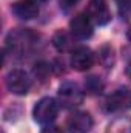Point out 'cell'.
I'll list each match as a JSON object with an SVG mask.
<instances>
[{"label": "cell", "mask_w": 131, "mask_h": 133, "mask_svg": "<svg viewBox=\"0 0 131 133\" xmlns=\"http://www.w3.org/2000/svg\"><path fill=\"white\" fill-rule=\"evenodd\" d=\"M59 113V104L53 98H42L33 110L34 121L42 125H51V122L57 118Z\"/></svg>", "instance_id": "6da1fadb"}, {"label": "cell", "mask_w": 131, "mask_h": 133, "mask_svg": "<svg viewBox=\"0 0 131 133\" xmlns=\"http://www.w3.org/2000/svg\"><path fill=\"white\" fill-rule=\"evenodd\" d=\"M34 42H35V34H33L28 30L14 31L6 39V45H8V50L11 51V54L12 53L14 54H23V53L30 51Z\"/></svg>", "instance_id": "7a4b0ae2"}, {"label": "cell", "mask_w": 131, "mask_h": 133, "mask_svg": "<svg viewBox=\"0 0 131 133\" xmlns=\"http://www.w3.org/2000/svg\"><path fill=\"white\" fill-rule=\"evenodd\" d=\"M33 85V81H31V76L25 71V70H20V68H14L8 73L6 76V87L11 93L14 95H26L30 91Z\"/></svg>", "instance_id": "3957f363"}, {"label": "cell", "mask_w": 131, "mask_h": 133, "mask_svg": "<svg viewBox=\"0 0 131 133\" xmlns=\"http://www.w3.org/2000/svg\"><path fill=\"white\" fill-rule=\"evenodd\" d=\"M105 108L110 113H119L131 108V90L127 87L116 88L105 99Z\"/></svg>", "instance_id": "277c9868"}, {"label": "cell", "mask_w": 131, "mask_h": 133, "mask_svg": "<svg viewBox=\"0 0 131 133\" xmlns=\"http://www.w3.org/2000/svg\"><path fill=\"white\" fill-rule=\"evenodd\" d=\"M59 102L65 108H76L83 102V91L74 82H63L59 87Z\"/></svg>", "instance_id": "5b68a950"}, {"label": "cell", "mask_w": 131, "mask_h": 133, "mask_svg": "<svg viewBox=\"0 0 131 133\" xmlns=\"http://www.w3.org/2000/svg\"><path fill=\"white\" fill-rule=\"evenodd\" d=\"M86 14L96 25H106L111 20V12L108 8L106 0H90Z\"/></svg>", "instance_id": "8992f818"}, {"label": "cell", "mask_w": 131, "mask_h": 133, "mask_svg": "<svg viewBox=\"0 0 131 133\" xmlns=\"http://www.w3.org/2000/svg\"><path fill=\"white\" fill-rule=\"evenodd\" d=\"M93 127V118L86 111H74L66 121V133H88Z\"/></svg>", "instance_id": "52a82bcc"}, {"label": "cell", "mask_w": 131, "mask_h": 133, "mask_svg": "<svg viewBox=\"0 0 131 133\" xmlns=\"http://www.w3.org/2000/svg\"><path fill=\"white\" fill-rule=\"evenodd\" d=\"M94 65V53L88 46H77L71 53V66L77 71H86Z\"/></svg>", "instance_id": "ba28073f"}, {"label": "cell", "mask_w": 131, "mask_h": 133, "mask_svg": "<svg viewBox=\"0 0 131 133\" xmlns=\"http://www.w3.org/2000/svg\"><path fill=\"white\" fill-rule=\"evenodd\" d=\"M69 28L71 34L77 39H88L93 34V22L88 17L86 12L77 14L71 22H69Z\"/></svg>", "instance_id": "9c48e42d"}, {"label": "cell", "mask_w": 131, "mask_h": 133, "mask_svg": "<svg viewBox=\"0 0 131 133\" xmlns=\"http://www.w3.org/2000/svg\"><path fill=\"white\" fill-rule=\"evenodd\" d=\"M12 12L22 20H31L39 14V5L35 0H19L12 5Z\"/></svg>", "instance_id": "30bf717a"}, {"label": "cell", "mask_w": 131, "mask_h": 133, "mask_svg": "<svg viewBox=\"0 0 131 133\" xmlns=\"http://www.w3.org/2000/svg\"><path fill=\"white\" fill-rule=\"evenodd\" d=\"M105 133H131V118L119 116L106 129Z\"/></svg>", "instance_id": "8fae6325"}, {"label": "cell", "mask_w": 131, "mask_h": 133, "mask_svg": "<svg viewBox=\"0 0 131 133\" xmlns=\"http://www.w3.org/2000/svg\"><path fill=\"white\" fill-rule=\"evenodd\" d=\"M53 43H54V46H56L59 51H66V50H69V48L72 46V39H71L66 33L59 31V33H56V36H54Z\"/></svg>", "instance_id": "7c38bea8"}, {"label": "cell", "mask_w": 131, "mask_h": 133, "mask_svg": "<svg viewBox=\"0 0 131 133\" xmlns=\"http://www.w3.org/2000/svg\"><path fill=\"white\" fill-rule=\"evenodd\" d=\"M99 57H100L102 64L106 66V68H111V65L114 64V51H113V48L108 46V45H105V46L100 50Z\"/></svg>", "instance_id": "4fadbf2b"}, {"label": "cell", "mask_w": 131, "mask_h": 133, "mask_svg": "<svg viewBox=\"0 0 131 133\" xmlns=\"http://www.w3.org/2000/svg\"><path fill=\"white\" fill-rule=\"evenodd\" d=\"M102 82L99 81L96 76H91V77H88V81L85 82V88H86V91H90V93H97L102 90Z\"/></svg>", "instance_id": "5bb4252c"}, {"label": "cell", "mask_w": 131, "mask_h": 133, "mask_svg": "<svg viewBox=\"0 0 131 133\" xmlns=\"http://www.w3.org/2000/svg\"><path fill=\"white\" fill-rule=\"evenodd\" d=\"M117 2V8L122 17L130 19L131 17V0H116Z\"/></svg>", "instance_id": "9a60e30c"}, {"label": "cell", "mask_w": 131, "mask_h": 133, "mask_svg": "<svg viewBox=\"0 0 131 133\" xmlns=\"http://www.w3.org/2000/svg\"><path fill=\"white\" fill-rule=\"evenodd\" d=\"M80 0H60V6L63 11H69L71 8H74Z\"/></svg>", "instance_id": "2e32d148"}, {"label": "cell", "mask_w": 131, "mask_h": 133, "mask_svg": "<svg viewBox=\"0 0 131 133\" xmlns=\"http://www.w3.org/2000/svg\"><path fill=\"white\" fill-rule=\"evenodd\" d=\"M42 133H63V130L60 129V127H57V125H46Z\"/></svg>", "instance_id": "e0dca14e"}, {"label": "cell", "mask_w": 131, "mask_h": 133, "mask_svg": "<svg viewBox=\"0 0 131 133\" xmlns=\"http://www.w3.org/2000/svg\"><path fill=\"white\" fill-rule=\"evenodd\" d=\"M127 73H128V76H130V79H131V62L128 64V68H127Z\"/></svg>", "instance_id": "ac0fdd59"}, {"label": "cell", "mask_w": 131, "mask_h": 133, "mask_svg": "<svg viewBox=\"0 0 131 133\" xmlns=\"http://www.w3.org/2000/svg\"><path fill=\"white\" fill-rule=\"evenodd\" d=\"M128 40L131 42V26H130V30H128Z\"/></svg>", "instance_id": "d6986e66"}]
</instances>
